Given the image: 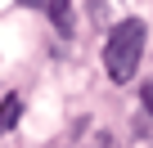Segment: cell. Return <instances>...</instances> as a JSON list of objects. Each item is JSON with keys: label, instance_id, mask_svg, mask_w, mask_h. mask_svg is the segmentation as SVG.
Wrapping results in <instances>:
<instances>
[{"label": "cell", "instance_id": "277c9868", "mask_svg": "<svg viewBox=\"0 0 153 148\" xmlns=\"http://www.w3.org/2000/svg\"><path fill=\"white\" fill-rule=\"evenodd\" d=\"M140 99H144V112H149V117H153V81H149V85H144V94H140Z\"/></svg>", "mask_w": 153, "mask_h": 148}, {"label": "cell", "instance_id": "3957f363", "mask_svg": "<svg viewBox=\"0 0 153 148\" xmlns=\"http://www.w3.org/2000/svg\"><path fill=\"white\" fill-rule=\"evenodd\" d=\"M18 117H23V99L18 94H5V103H0V135H9L18 126Z\"/></svg>", "mask_w": 153, "mask_h": 148}, {"label": "cell", "instance_id": "5b68a950", "mask_svg": "<svg viewBox=\"0 0 153 148\" xmlns=\"http://www.w3.org/2000/svg\"><path fill=\"white\" fill-rule=\"evenodd\" d=\"M90 148H117V144H113V139H108V135H99V139H95V144H90Z\"/></svg>", "mask_w": 153, "mask_h": 148}, {"label": "cell", "instance_id": "6da1fadb", "mask_svg": "<svg viewBox=\"0 0 153 148\" xmlns=\"http://www.w3.org/2000/svg\"><path fill=\"white\" fill-rule=\"evenodd\" d=\"M144 40H149L144 18H126V23H117L108 32V40H104V67H108V77L117 85H126L135 77V67L144 58Z\"/></svg>", "mask_w": 153, "mask_h": 148}, {"label": "cell", "instance_id": "7a4b0ae2", "mask_svg": "<svg viewBox=\"0 0 153 148\" xmlns=\"http://www.w3.org/2000/svg\"><path fill=\"white\" fill-rule=\"evenodd\" d=\"M18 5L41 9V14L54 23V32H59V36H72V32H76V23H72V0H18Z\"/></svg>", "mask_w": 153, "mask_h": 148}]
</instances>
